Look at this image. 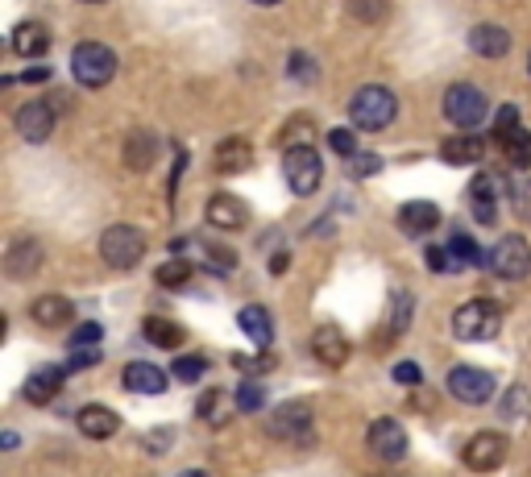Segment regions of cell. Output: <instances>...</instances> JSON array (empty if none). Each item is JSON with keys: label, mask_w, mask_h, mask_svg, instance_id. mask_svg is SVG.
I'll return each instance as SVG.
<instances>
[{"label": "cell", "mask_w": 531, "mask_h": 477, "mask_svg": "<svg viewBox=\"0 0 531 477\" xmlns=\"http://www.w3.org/2000/svg\"><path fill=\"white\" fill-rule=\"evenodd\" d=\"M395 112H399V100L390 96V88H382V83H370V88H361L349 100L353 129H366V133H382L390 121H395Z\"/></svg>", "instance_id": "6da1fadb"}, {"label": "cell", "mask_w": 531, "mask_h": 477, "mask_svg": "<svg viewBox=\"0 0 531 477\" xmlns=\"http://www.w3.org/2000/svg\"><path fill=\"white\" fill-rule=\"evenodd\" d=\"M498 328H502V307L494 299H469L453 312L457 341H494Z\"/></svg>", "instance_id": "7a4b0ae2"}, {"label": "cell", "mask_w": 531, "mask_h": 477, "mask_svg": "<svg viewBox=\"0 0 531 477\" xmlns=\"http://www.w3.org/2000/svg\"><path fill=\"white\" fill-rule=\"evenodd\" d=\"M71 75L83 88H104V83L117 75V54L104 42H79L71 50Z\"/></svg>", "instance_id": "3957f363"}, {"label": "cell", "mask_w": 531, "mask_h": 477, "mask_svg": "<svg viewBox=\"0 0 531 477\" xmlns=\"http://www.w3.org/2000/svg\"><path fill=\"white\" fill-rule=\"evenodd\" d=\"M100 258L113 270H133L146 258V237L133 224H113V229L100 233Z\"/></svg>", "instance_id": "277c9868"}, {"label": "cell", "mask_w": 531, "mask_h": 477, "mask_svg": "<svg viewBox=\"0 0 531 477\" xmlns=\"http://www.w3.org/2000/svg\"><path fill=\"white\" fill-rule=\"evenodd\" d=\"M444 117H449L461 133H473L486 121V96H482V88H473V83H453V88L444 92Z\"/></svg>", "instance_id": "5b68a950"}, {"label": "cell", "mask_w": 531, "mask_h": 477, "mask_svg": "<svg viewBox=\"0 0 531 477\" xmlns=\"http://www.w3.org/2000/svg\"><path fill=\"white\" fill-rule=\"evenodd\" d=\"M283 179H287V187H291L295 195H312V191L320 187V179H324L320 154H316L312 146L287 150V154H283Z\"/></svg>", "instance_id": "8992f818"}, {"label": "cell", "mask_w": 531, "mask_h": 477, "mask_svg": "<svg viewBox=\"0 0 531 477\" xmlns=\"http://www.w3.org/2000/svg\"><path fill=\"white\" fill-rule=\"evenodd\" d=\"M266 436L287 444H312V407L307 403H283L266 419Z\"/></svg>", "instance_id": "52a82bcc"}, {"label": "cell", "mask_w": 531, "mask_h": 477, "mask_svg": "<svg viewBox=\"0 0 531 477\" xmlns=\"http://www.w3.org/2000/svg\"><path fill=\"white\" fill-rule=\"evenodd\" d=\"M507 453H511V440L502 432H478V436H469V444L461 448V461L473 473H494V469H502Z\"/></svg>", "instance_id": "ba28073f"}, {"label": "cell", "mask_w": 531, "mask_h": 477, "mask_svg": "<svg viewBox=\"0 0 531 477\" xmlns=\"http://www.w3.org/2000/svg\"><path fill=\"white\" fill-rule=\"evenodd\" d=\"M490 270L498 278H511V283H519V278L531 274V245L519 233L498 237V245L490 249Z\"/></svg>", "instance_id": "9c48e42d"}, {"label": "cell", "mask_w": 531, "mask_h": 477, "mask_svg": "<svg viewBox=\"0 0 531 477\" xmlns=\"http://www.w3.org/2000/svg\"><path fill=\"white\" fill-rule=\"evenodd\" d=\"M494 378L486 374V370H478V366H457L453 374H449V395L457 399V403H465V407H482V403H490L494 399Z\"/></svg>", "instance_id": "30bf717a"}, {"label": "cell", "mask_w": 531, "mask_h": 477, "mask_svg": "<svg viewBox=\"0 0 531 477\" xmlns=\"http://www.w3.org/2000/svg\"><path fill=\"white\" fill-rule=\"evenodd\" d=\"M370 453L386 465H399L407 457V432H403L399 419H390V415L374 419L370 424Z\"/></svg>", "instance_id": "8fae6325"}, {"label": "cell", "mask_w": 531, "mask_h": 477, "mask_svg": "<svg viewBox=\"0 0 531 477\" xmlns=\"http://www.w3.org/2000/svg\"><path fill=\"white\" fill-rule=\"evenodd\" d=\"M507 191L511 195V187L502 183L498 175H478L469 183V204H473V216H478V224H494V216H498V195Z\"/></svg>", "instance_id": "7c38bea8"}, {"label": "cell", "mask_w": 531, "mask_h": 477, "mask_svg": "<svg viewBox=\"0 0 531 477\" xmlns=\"http://www.w3.org/2000/svg\"><path fill=\"white\" fill-rule=\"evenodd\" d=\"M312 353L324 361V366H345L349 353H353L345 328H337V324H320V328L312 332Z\"/></svg>", "instance_id": "4fadbf2b"}, {"label": "cell", "mask_w": 531, "mask_h": 477, "mask_svg": "<svg viewBox=\"0 0 531 477\" xmlns=\"http://www.w3.org/2000/svg\"><path fill=\"white\" fill-rule=\"evenodd\" d=\"M5 270H9V278H17V283L34 278L42 270V245L34 237H17L5 254Z\"/></svg>", "instance_id": "5bb4252c"}, {"label": "cell", "mask_w": 531, "mask_h": 477, "mask_svg": "<svg viewBox=\"0 0 531 477\" xmlns=\"http://www.w3.org/2000/svg\"><path fill=\"white\" fill-rule=\"evenodd\" d=\"M54 129V108L46 100H34V104H21L17 108V133L25 142H46Z\"/></svg>", "instance_id": "9a60e30c"}, {"label": "cell", "mask_w": 531, "mask_h": 477, "mask_svg": "<svg viewBox=\"0 0 531 477\" xmlns=\"http://www.w3.org/2000/svg\"><path fill=\"white\" fill-rule=\"evenodd\" d=\"M75 424H79V432L88 436V440H108V436H117V428H121V415L113 411V407H100V403H88L79 415H75Z\"/></svg>", "instance_id": "2e32d148"}, {"label": "cell", "mask_w": 531, "mask_h": 477, "mask_svg": "<svg viewBox=\"0 0 531 477\" xmlns=\"http://www.w3.org/2000/svg\"><path fill=\"white\" fill-rule=\"evenodd\" d=\"M469 50L478 54V59H502V54L511 50V34L502 30V25L482 21V25H473V30H469Z\"/></svg>", "instance_id": "e0dca14e"}, {"label": "cell", "mask_w": 531, "mask_h": 477, "mask_svg": "<svg viewBox=\"0 0 531 477\" xmlns=\"http://www.w3.org/2000/svg\"><path fill=\"white\" fill-rule=\"evenodd\" d=\"M436 224H440V208L428 204V200H411V204L399 208V229L407 237H424V233L436 229Z\"/></svg>", "instance_id": "ac0fdd59"}, {"label": "cell", "mask_w": 531, "mask_h": 477, "mask_svg": "<svg viewBox=\"0 0 531 477\" xmlns=\"http://www.w3.org/2000/svg\"><path fill=\"white\" fill-rule=\"evenodd\" d=\"M63 382H67L63 366H38L30 378H25V399H30V403H50L63 390Z\"/></svg>", "instance_id": "d6986e66"}, {"label": "cell", "mask_w": 531, "mask_h": 477, "mask_svg": "<svg viewBox=\"0 0 531 477\" xmlns=\"http://www.w3.org/2000/svg\"><path fill=\"white\" fill-rule=\"evenodd\" d=\"M208 220L216 224V229H245L249 208L237 200V195L220 191V195H212V200H208Z\"/></svg>", "instance_id": "ffe728a7"}, {"label": "cell", "mask_w": 531, "mask_h": 477, "mask_svg": "<svg viewBox=\"0 0 531 477\" xmlns=\"http://www.w3.org/2000/svg\"><path fill=\"white\" fill-rule=\"evenodd\" d=\"M154 158H158V137L150 129H133L125 137V166L129 171H150Z\"/></svg>", "instance_id": "44dd1931"}, {"label": "cell", "mask_w": 531, "mask_h": 477, "mask_svg": "<svg viewBox=\"0 0 531 477\" xmlns=\"http://www.w3.org/2000/svg\"><path fill=\"white\" fill-rule=\"evenodd\" d=\"M195 411H200V419H204V424L208 428H225L229 424V419H233V411H237V395H233V390H208V395L200 399V407H195Z\"/></svg>", "instance_id": "7402d4cb"}, {"label": "cell", "mask_w": 531, "mask_h": 477, "mask_svg": "<svg viewBox=\"0 0 531 477\" xmlns=\"http://www.w3.org/2000/svg\"><path fill=\"white\" fill-rule=\"evenodd\" d=\"M254 166V150H249L245 137H229V142L216 146V171L220 175H241Z\"/></svg>", "instance_id": "603a6c76"}, {"label": "cell", "mask_w": 531, "mask_h": 477, "mask_svg": "<svg viewBox=\"0 0 531 477\" xmlns=\"http://www.w3.org/2000/svg\"><path fill=\"white\" fill-rule=\"evenodd\" d=\"M121 378H125V390H137V395H162L166 390V374L150 366V361H129Z\"/></svg>", "instance_id": "cb8c5ba5"}, {"label": "cell", "mask_w": 531, "mask_h": 477, "mask_svg": "<svg viewBox=\"0 0 531 477\" xmlns=\"http://www.w3.org/2000/svg\"><path fill=\"white\" fill-rule=\"evenodd\" d=\"M30 316H34L42 328H63V324H71L75 307H71V299H63V295H42V299L30 303Z\"/></svg>", "instance_id": "d4e9b609"}, {"label": "cell", "mask_w": 531, "mask_h": 477, "mask_svg": "<svg viewBox=\"0 0 531 477\" xmlns=\"http://www.w3.org/2000/svg\"><path fill=\"white\" fill-rule=\"evenodd\" d=\"M237 324H241V332L249 336V341H254V345H262V349L274 341V320H270V312H266V307H258V303L241 307Z\"/></svg>", "instance_id": "484cf974"}, {"label": "cell", "mask_w": 531, "mask_h": 477, "mask_svg": "<svg viewBox=\"0 0 531 477\" xmlns=\"http://www.w3.org/2000/svg\"><path fill=\"white\" fill-rule=\"evenodd\" d=\"M440 154H444V162H453V166H473V162H482L486 146L473 133H461V137H449V142L440 146Z\"/></svg>", "instance_id": "4316f807"}, {"label": "cell", "mask_w": 531, "mask_h": 477, "mask_svg": "<svg viewBox=\"0 0 531 477\" xmlns=\"http://www.w3.org/2000/svg\"><path fill=\"white\" fill-rule=\"evenodd\" d=\"M46 46H50V38H46V30L38 21H21L13 30V50L17 54H30L34 59V54H46Z\"/></svg>", "instance_id": "83f0119b"}, {"label": "cell", "mask_w": 531, "mask_h": 477, "mask_svg": "<svg viewBox=\"0 0 531 477\" xmlns=\"http://www.w3.org/2000/svg\"><path fill=\"white\" fill-rule=\"evenodd\" d=\"M183 336H187V332H183L175 320H162V316H150V320H146V341L158 345V349H179Z\"/></svg>", "instance_id": "f1b7e54d"}, {"label": "cell", "mask_w": 531, "mask_h": 477, "mask_svg": "<svg viewBox=\"0 0 531 477\" xmlns=\"http://www.w3.org/2000/svg\"><path fill=\"white\" fill-rule=\"evenodd\" d=\"M498 146H502V154H507L511 166H531V133L523 125L511 129L507 137H498Z\"/></svg>", "instance_id": "f546056e"}, {"label": "cell", "mask_w": 531, "mask_h": 477, "mask_svg": "<svg viewBox=\"0 0 531 477\" xmlns=\"http://www.w3.org/2000/svg\"><path fill=\"white\" fill-rule=\"evenodd\" d=\"M498 415L502 419H527L531 415V395L523 386H507V395L498 399Z\"/></svg>", "instance_id": "4dcf8cb0"}, {"label": "cell", "mask_w": 531, "mask_h": 477, "mask_svg": "<svg viewBox=\"0 0 531 477\" xmlns=\"http://www.w3.org/2000/svg\"><path fill=\"white\" fill-rule=\"evenodd\" d=\"M154 278H158L162 287L179 291V287H187V283H191V266H187L183 258H171V262H162V266H158V274H154Z\"/></svg>", "instance_id": "1f68e13d"}, {"label": "cell", "mask_w": 531, "mask_h": 477, "mask_svg": "<svg viewBox=\"0 0 531 477\" xmlns=\"http://www.w3.org/2000/svg\"><path fill=\"white\" fill-rule=\"evenodd\" d=\"M266 407V386L262 382H241L237 386V411H245V415H254V411H262Z\"/></svg>", "instance_id": "d6a6232c"}, {"label": "cell", "mask_w": 531, "mask_h": 477, "mask_svg": "<svg viewBox=\"0 0 531 477\" xmlns=\"http://www.w3.org/2000/svg\"><path fill=\"white\" fill-rule=\"evenodd\" d=\"M449 249H453V258H457L461 266H482V249H478V241H473V237H465V233H453Z\"/></svg>", "instance_id": "836d02e7"}, {"label": "cell", "mask_w": 531, "mask_h": 477, "mask_svg": "<svg viewBox=\"0 0 531 477\" xmlns=\"http://www.w3.org/2000/svg\"><path fill=\"white\" fill-rule=\"evenodd\" d=\"M171 374H175L179 382H200V378L208 374V361H204V357H179L175 366H171Z\"/></svg>", "instance_id": "e575fe53"}, {"label": "cell", "mask_w": 531, "mask_h": 477, "mask_svg": "<svg viewBox=\"0 0 531 477\" xmlns=\"http://www.w3.org/2000/svg\"><path fill=\"white\" fill-rule=\"evenodd\" d=\"M424 262H428V270H436V274H449V270H461V262L453 258V249L449 245H444V249H428V254H424Z\"/></svg>", "instance_id": "d590c367"}, {"label": "cell", "mask_w": 531, "mask_h": 477, "mask_svg": "<svg viewBox=\"0 0 531 477\" xmlns=\"http://www.w3.org/2000/svg\"><path fill=\"white\" fill-rule=\"evenodd\" d=\"M511 208H515L519 220H531V179H519L511 187Z\"/></svg>", "instance_id": "8d00e7d4"}, {"label": "cell", "mask_w": 531, "mask_h": 477, "mask_svg": "<svg viewBox=\"0 0 531 477\" xmlns=\"http://www.w3.org/2000/svg\"><path fill=\"white\" fill-rule=\"evenodd\" d=\"M328 146L337 150L345 162H349L353 154H361V150H357V137H353V129H332V133H328Z\"/></svg>", "instance_id": "74e56055"}, {"label": "cell", "mask_w": 531, "mask_h": 477, "mask_svg": "<svg viewBox=\"0 0 531 477\" xmlns=\"http://www.w3.org/2000/svg\"><path fill=\"white\" fill-rule=\"evenodd\" d=\"M104 353H100V345H88V349H71V357H67V374H75V370H88V366H96Z\"/></svg>", "instance_id": "f35d334b"}, {"label": "cell", "mask_w": 531, "mask_h": 477, "mask_svg": "<svg viewBox=\"0 0 531 477\" xmlns=\"http://www.w3.org/2000/svg\"><path fill=\"white\" fill-rule=\"evenodd\" d=\"M382 171V158L378 154H353L349 158V175L353 179H366V175H378Z\"/></svg>", "instance_id": "ab89813d"}, {"label": "cell", "mask_w": 531, "mask_h": 477, "mask_svg": "<svg viewBox=\"0 0 531 477\" xmlns=\"http://www.w3.org/2000/svg\"><path fill=\"white\" fill-rule=\"evenodd\" d=\"M349 13L361 21H382L386 17V0H349Z\"/></svg>", "instance_id": "60d3db41"}, {"label": "cell", "mask_w": 531, "mask_h": 477, "mask_svg": "<svg viewBox=\"0 0 531 477\" xmlns=\"http://www.w3.org/2000/svg\"><path fill=\"white\" fill-rule=\"evenodd\" d=\"M295 137H299V146H307V137H312V117H291V125L283 133L287 150H295Z\"/></svg>", "instance_id": "b9f144b4"}, {"label": "cell", "mask_w": 531, "mask_h": 477, "mask_svg": "<svg viewBox=\"0 0 531 477\" xmlns=\"http://www.w3.org/2000/svg\"><path fill=\"white\" fill-rule=\"evenodd\" d=\"M287 71H291L295 79H303V83H316V63H312V59H307V54H303V50H295V54H291V63H287Z\"/></svg>", "instance_id": "7bdbcfd3"}, {"label": "cell", "mask_w": 531, "mask_h": 477, "mask_svg": "<svg viewBox=\"0 0 531 477\" xmlns=\"http://www.w3.org/2000/svg\"><path fill=\"white\" fill-rule=\"evenodd\" d=\"M100 324H79L75 332H71V349H88V345H100Z\"/></svg>", "instance_id": "ee69618b"}, {"label": "cell", "mask_w": 531, "mask_h": 477, "mask_svg": "<svg viewBox=\"0 0 531 477\" xmlns=\"http://www.w3.org/2000/svg\"><path fill=\"white\" fill-rule=\"evenodd\" d=\"M233 366H237L241 374H262V370L274 366V357H270V353H258V357H233Z\"/></svg>", "instance_id": "f6af8a7d"}, {"label": "cell", "mask_w": 531, "mask_h": 477, "mask_svg": "<svg viewBox=\"0 0 531 477\" xmlns=\"http://www.w3.org/2000/svg\"><path fill=\"white\" fill-rule=\"evenodd\" d=\"M494 129H498V137H507L511 129H519V108H515V104H502V108H498Z\"/></svg>", "instance_id": "bcb514c9"}, {"label": "cell", "mask_w": 531, "mask_h": 477, "mask_svg": "<svg viewBox=\"0 0 531 477\" xmlns=\"http://www.w3.org/2000/svg\"><path fill=\"white\" fill-rule=\"evenodd\" d=\"M395 382H403V386H419V382H424V374H419L415 361H399V366H395Z\"/></svg>", "instance_id": "7dc6e473"}, {"label": "cell", "mask_w": 531, "mask_h": 477, "mask_svg": "<svg viewBox=\"0 0 531 477\" xmlns=\"http://www.w3.org/2000/svg\"><path fill=\"white\" fill-rule=\"evenodd\" d=\"M21 79H25V83H42V79H50V71H46V67H30Z\"/></svg>", "instance_id": "c3c4849f"}, {"label": "cell", "mask_w": 531, "mask_h": 477, "mask_svg": "<svg viewBox=\"0 0 531 477\" xmlns=\"http://www.w3.org/2000/svg\"><path fill=\"white\" fill-rule=\"evenodd\" d=\"M287 266H291V258H287V249H283V254H274V262H270V270H274V274H283Z\"/></svg>", "instance_id": "681fc988"}, {"label": "cell", "mask_w": 531, "mask_h": 477, "mask_svg": "<svg viewBox=\"0 0 531 477\" xmlns=\"http://www.w3.org/2000/svg\"><path fill=\"white\" fill-rule=\"evenodd\" d=\"M179 477H208V473H200V469H187V473H179Z\"/></svg>", "instance_id": "f907efd6"}, {"label": "cell", "mask_w": 531, "mask_h": 477, "mask_svg": "<svg viewBox=\"0 0 531 477\" xmlns=\"http://www.w3.org/2000/svg\"><path fill=\"white\" fill-rule=\"evenodd\" d=\"M254 5H266L270 9V5H278V0H254Z\"/></svg>", "instance_id": "816d5d0a"}, {"label": "cell", "mask_w": 531, "mask_h": 477, "mask_svg": "<svg viewBox=\"0 0 531 477\" xmlns=\"http://www.w3.org/2000/svg\"><path fill=\"white\" fill-rule=\"evenodd\" d=\"M83 5H100V0H83Z\"/></svg>", "instance_id": "f5cc1de1"}, {"label": "cell", "mask_w": 531, "mask_h": 477, "mask_svg": "<svg viewBox=\"0 0 531 477\" xmlns=\"http://www.w3.org/2000/svg\"><path fill=\"white\" fill-rule=\"evenodd\" d=\"M527 75H531V54H527Z\"/></svg>", "instance_id": "db71d44e"}, {"label": "cell", "mask_w": 531, "mask_h": 477, "mask_svg": "<svg viewBox=\"0 0 531 477\" xmlns=\"http://www.w3.org/2000/svg\"><path fill=\"white\" fill-rule=\"evenodd\" d=\"M374 477H390V473H374Z\"/></svg>", "instance_id": "11a10c76"}]
</instances>
